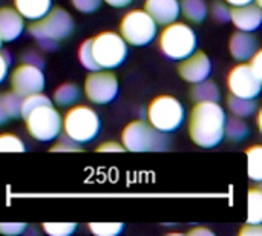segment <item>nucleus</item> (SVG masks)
<instances>
[{"mask_svg": "<svg viewBox=\"0 0 262 236\" xmlns=\"http://www.w3.org/2000/svg\"><path fill=\"white\" fill-rule=\"evenodd\" d=\"M46 84L45 72L41 68L21 63L11 74V88L20 97H26L29 94L43 92Z\"/></svg>", "mask_w": 262, "mask_h": 236, "instance_id": "nucleus-12", "label": "nucleus"}, {"mask_svg": "<svg viewBox=\"0 0 262 236\" xmlns=\"http://www.w3.org/2000/svg\"><path fill=\"white\" fill-rule=\"evenodd\" d=\"M71 3L78 12L91 14V12H95L100 8L101 0H71Z\"/></svg>", "mask_w": 262, "mask_h": 236, "instance_id": "nucleus-32", "label": "nucleus"}, {"mask_svg": "<svg viewBox=\"0 0 262 236\" xmlns=\"http://www.w3.org/2000/svg\"><path fill=\"white\" fill-rule=\"evenodd\" d=\"M262 229L261 224H246L241 230L239 236H261Z\"/></svg>", "mask_w": 262, "mask_h": 236, "instance_id": "nucleus-39", "label": "nucleus"}, {"mask_svg": "<svg viewBox=\"0 0 262 236\" xmlns=\"http://www.w3.org/2000/svg\"><path fill=\"white\" fill-rule=\"evenodd\" d=\"M227 106H229V111L235 117H239V118H249L255 115L258 111V104L255 98H243V97H236L232 94L227 98Z\"/></svg>", "mask_w": 262, "mask_h": 236, "instance_id": "nucleus-23", "label": "nucleus"}, {"mask_svg": "<svg viewBox=\"0 0 262 236\" xmlns=\"http://www.w3.org/2000/svg\"><path fill=\"white\" fill-rule=\"evenodd\" d=\"M144 11L155 20L157 25H169L181 15L180 0H146Z\"/></svg>", "mask_w": 262, "mask_h": 236, "instance_id": "nucleus-15", "label": "nucleus"}, {"mask_svg": "<svg viewBox=\"0 0 262 236\" xmlns=\"http://www.w3.org/2000/svg\"><path fill=\"white\" fill-rule=\"evenodd\" d=\"M158 45L163 52L170 60L181 61L196 51L198 38L195 31L183 22H172L164 25L158 37Z\"/></svg>", "mask_w": 262, "mask_h": 236, "instance_id": "nucleus-4", "label": "nucleus"}, {"mask_svg": "<svg viewBox=\"0 0 262 236\" xmlns=\"http://www.w3.org/2000/svg\"><path fill=\"white\" fill-rule=\"evenodd\" d=\"M78 61L81 63V66L84 69H88L89 72L92 71H98V65L94 58V54H92V48H91V38H86L80 48H78Z\"/></svg>", "mask_w": 262, "mask_h": 236, "instance_id": "nucleus-28", "label": "nucleus"}, {"mask_svg": "<svg viewBox=\"0 0 262 236\" xmlns=\"http://www.w3.org/2000/svg\"><path fill=\"white\" fill-rule=\"evenodd\" d=\"M226 111L218 101H198L189 118V135L203 149H213L224 140Z\"/></svg>", "mask_w": 262, "mask_h": 236, "instance_id": "nucleus-1", "label": "nucleus"}, {"mask_svg": "<svg viewBox=\"0 0 262 236\" xmlns=\"http://www.w3.org/2000/svg\"><path fill=\"white\" fill-rule=\"evenodd\" d=\"M25 31V18L14 8H0V38L2 41H14Z\"/></svg>", "mask_w": 262, "mask_h": 236, "instance_id": "nucleus-17", "label": "nucleus"}, {"mask_svg": "<svg viewBox=\"0 0 262 236\" xmlns=\"http://www.w3.org/2000/svg\"><path fill=\"white\" fill-rule=\"evenodd\" d=\"M41 229L49 236H69L77 230L75 223H43Z\"/></svg>", "mask_w": 262, "mask_h": 236, "instance_id": "nucleus-30", "label": "nucleus"}, {"mask_svg": "<svg viewBox=\"0 0 262 236\" xmlns=\"http://www.w3.org/2000/svg\"><path fill=\"white\" fill-rule=\"evenodd\" d=\"M189 236H215V233L206 227H195L189 232Z\"/></svg>", "mask_w": 262, "mask_h": 236, "instance_id": "nucleus-40", "label": "nucleus"}, {"mask_svg": "<svg viewBox=\"0 0 262 236\" xmlns=\"http://www.w3.org/2000/svg\"><path fill=\"white\" fill-rule=\"evenodd\" d=\"M180 12L192 23H201L209 14L206 0H180Z\"/></svg>", "mask_w": 262, "mask_h": 236, "instance_id": "nucleus-20", "label": "nucleus"}, {"mask_svg": "<svg viewBox=\"0 0 262 236\" xmlns=\"http://www.w3.org/2000/svg\"><path fill=\"white\" fill-rule=\"evenodd\" d=\"M104 3H107L112 8H126L129 6L134 0H103Z\"/></svg>", "mask_w": 262, "mask_h": 236, "instance_id": "nucleus-42", "label": "nucleus"}, {"mask_svg": "<svg viewBox=\"0 0 262 236\" xmlns=\"http://www.w3.org/2000/svg\"><path fill=\"white\" fill-rule=\"evenodd\" d=\"M26 230L25 223H0V235L17 236Z\"/></svg>", "mask_w": 262, "mask_h": 236, "instance_id": "nucleus-33", "label": "nucleus"}, {"mask_svg": "<svg viewBox=\"0 0 262 236\" xmlns=\"http://www.w3.org/2000/svg\"><path fill=\"white\" fill-rule=\"evenodd\" d=\"M101 129L98 112L86 104H74L61 117V131L66 137L78 144L91 143L97 138Z\"/></svg>", "mask_w": 262, "mask_h": 236, "instance_id": "nucleus-3", "label": "nucleus"}, {"mask_svg": "<svg viewBox=\"0 0 262 236\" xmlns=\"http://www.w3.org/2000/svg\"><path fill=\"white\" fill-rule=\"evenodd\" d=\"M230 20L238 31L255 32L262 25V9L256 3L230 8Z\"/></svg>", "mask_w": 262, "mask_h": 236, "instance_id": "nucleus-14", "label": "nucleus"}, {"mask_svg": "<svg viewBox=\"0 0 262 236\" xmlns=\"http://www.w3.org/2000/svg\"><path fill=\"white\" fill-rule=\"evenodd\" d=\"M229 6H244V5H249V3H256L261 6V0H224Z\"/></svg>", "mask_w": 262, "mask_h": 236, "instance_id": "nucleus-41", "label": "nucleus"}, {"mask_svg": "<svg viewBox=\"0 0 262 236\" xmlns=\"http://www.w3.org/2000/svg\"><path fill=\"white\" fill-rule=\"evenodd\" d=\"M21 60H23V63H29V65H34V66H38V68H41L43 69V58L38 55V54H35V52H25L23 54V57H21Z\"/></svg>", "mask_w": 262, "mask_h": 236, "instance_id": "nucleus-38", "label": "nucleus"}, {"mask_svg": "<svg viewBox=\"0 0 262 236\" xmlns=\"http://www.w3.org/2000/svg\"><path fill=\"white\" fill-rule=\"evenodd\" d=\"M94 58L100 69H115L124 63L129 54L127 43L114 31H103L91 38Z\"/></svg>", "mask_w": 262, "mask_h": 236, "instance_id": "nucleus-7", "label": "nucleus"}, {"mask_svg": "<svg viewBox=\"0 0 262 236\" xmlns=\"http://www.w3.org/2000/svg\"><path fill=\"white\" fill-rule=\"evenodd\" d=\"M212 14L215 17V20H218L220 23L230 20V8L227 6L226 2H216L212 8Z\"/></svg>", "mask_w": 262, "mask_h": 236, "instance_id": "nucleus-34", "label": "nucleus"}, {"mask_svg": "<svg viewBox=\"0 0 262 236\" xmlns=\"http://www.w3.org/2000/svg\"><path fill=\"white\" fill-rule=\"evenodd\" d=\"M9 66H11V57L9 54L5 51H0V84L6 80L8 74H9Z\"/></svg>", "mask_w": 262, "mask_h": 236, "instance_id": "nucleus-35", "label": "nucleus"}, {"mask_svg": "<svg viewBox=\"0 0 262 236\" xmlns=\"http://www.w3.org/2000/svg\"><path fill=\"white\" fill-rule=\"evenodd\" d=\"M20 108H21V97L18 94H15L14 91L0 94V126L12 118L20 117Z\"/></svg>", "mask_w": 262, "mask_h": 236, "instance_id": "nucleus-19", "label": "nucleus"}, {"mask_svg": "<svg viewBox=\"0 0 262 236\" xmlns=\"http://www.w3.org/2000/svg\"><path fill=\"white\" fill-rule=\"evenodd\" d=\"M80 88L75 83H63L54 92V103L60 108H71L80 100Z\"/></svg>", "mask_w": 262, "mask_h": 236, "instance_id": "nucleus-24", "label": "nucleus"}, {"mask_svg": "<svg viewBox=\"0 0 262 236\" xmlns=\"http://www.w3.org/2000/svg\"><path fill=\"white\" fill-rule=\"evenodd\" d=\"M250 135V127L244 121V118L239 117H232L226 120L224 126V138H227L232 143H241Z\"/></svg>", "mask_w": 262, "mask_h": 236, "instance_id": "nucleus-22", "label": "nucleus"}, {"mask_svg": "<svg viewBox=\"0 0 262 236\" xmlns=\"http://www.w3.org/2000/svg\"><path fill=\"white\" fill-rule=\"evenodd\" d=\"M57 143L51 147V152H81V144L75 143L74 140H71L69 137H66L63 134V137H57Z\"/></svg>", "mask_w": 262, "mask_h": 236, "instance_id": "nucleus-31", "label": "nucleus"}, {"mask_svg": "<svg viewBox=\"0 0 262 236\" xmlns=\"http://www.w3.org/2000/svg\"><path fill=\"white\" fill-rule=\"evenodd\" d=\"M249 66H250V69L253 71V74H255L256 77L262 78V52L259 49H258V51L252 55V58L249 60Z\"/></svg>", "mask_w": 262, "mask_h": 236, "instance_id": "nucleus-36", "label": "nucleus"}, {"mask_svg": "<svg viewBox=\"0 0 262 236\" xmlns=\"http://www.w3.org/2000/svg\"><path fill=\"white\" fill-rule=\"evenodd\" d=\"M230 55L238 63H246L252 58V55L258 51V41L252 32L236 31L229 41Z\"/></svg>", "mask_w": 262, "mask_h": 236, "instance_id": "nucleus-16", "label": "nucleus"}, {"mask_svg": "<svg viewBox=\"0 0 262 236\" xmlns=\"http://www.w3.org/2000/svg\"><path fill=\"white\" fill-rule=\"evenodd\" d=\"M97 152H126V149L123 147V144L115 143V141H106L101 143L97 147Z\"/></svg>", "mask_w": 262, "mask_h": 236, "instance_id": "nucleus-37", "label": "nucleus"}, {"mask_svg": "<svg viewBox=\"0 0 262 236\" xmlns=\"http://www.w3.org/2000/svg\"><path fill=\"white\" fill-rule=\"evenodd\" d=\"M247 155V174L255 183L262 181V146L255 144L246 151Z\"/></svg>", "mask_w": 262, "mask_h": 236, "instance_id": "nucleus-25", "label": "nucleus"}, {"mask_svg": "<svg viewBox=\"0 0 262 236\" xmlns=\"http://www.w3.org/2000/svg\"><path fill=\"white\" fill-rule=\"evenodd\" d=\"M26 152L23 140L14 134H0V154H21Z\"/></svg>", "mask_w": 262, "mask_h": 236, "instance_id": "nucleus-27", "label": "nucleus"}, {"mask_svg": "<svg viewBox=\"0 0 262 236\" xmlns=\"http://www.w3.org/2000/svg\"><path fill=\"white\" fill-rule=\"evenodd\" d=\"M31 138L40 143H49L61 134V115L54 103L41 104L21 117Z\"/></svg>", "mask_w": 262, "mask_h": 236, "instance_id": "nucleus-8", "label": "nucleus"}, {"mask_svg": "<svg viewBox=\"0 0 262 236\" xmlns=\"http://www.w3.org/2000/svg\"><path fill=\"white\" fill-rule=\"evenodd\" d=\"M118 80L107 69L92 71L84 80V94L94 104H109L118 95Z\"/></svg>", "mask_w": 262, "mask_h": 236, "instance_id": "nucleus-10", "label": "nucleus"}, {"mask_svg": "<svg viewBox=\"0 0 262 236\" xmlns=\"http://www.w3.org/2000/svg\"><path fill=\"white\" fill-rule=\"evenodd\" d=\"M190 97L195 103H198V101H220L221 92H220L218 84L207 78V80H203V81L193 84Z\"/></svg>", "mask_w": 262, "mask_h": 236, "instance_id": "nucleus-21", "label": "nucleus"}, {"mask_svg": "<svg viewBox=\"0 0 262 236\" xmlns=\"http://www.w3.org/2000/svg\"><path fill=\"white\" fill-rule=\"evenodd\" d=\"M147 123L160 132L178 131L186 120L183 103L173 95H158L147 106Z\"/></svg>", "mask_w": 262, "mask_h": 236, "instance_id": "nucleus-6", "label": "nucleus"}, {"mask_svg": "<svg viewBox=\"0 0 262 236\" xmlns=\"http://www.w3.org/2000/svg\"><path fill=\"white\" fill-rule=\"evenodd\" d=\"M2 45H3V41H2V38H0V49H2Z\"/></svg>", "mask_w": 262, "mask_h": 236, "instance_id": "nucleus-43", "label": "nucleus"}, {"mask_svg": "<svg viewBox=\"0 0 262 236\" xmlns=\"http://www.w3.org/2000/svg\"><path fill=\"white\" fill-rule=\"evenodd\" d=\"M121 144L129 152H164L170 141L164 132L157 131L147 121H132L121 132Z\"/></svg>", "mask_w": 262, "mask_h": 236, "instance_id": "nucleus-5", "label": "nucleus"}, {"mask_svg": "<svg viewBox=\"0 0 262 236\" xmlns=\"http://www.w3.org/2000/svg\"><path fill=\"white\" fill-rule=\"evenodd\" d=\"M227 88L232 95L243 98H256L261 94L262 78L256 77L249 65L239 63L227 75Z\"/></svg>", "mask_w": 262, "mask_h": 236, "instance_id": "nucleus-11", "label": "nucleus"}, {"mask_svg": "<svg viewBox=\"0 0 262 236\" xmlns=\"http://www.w3.org/2000/svg\"><path fill=\"white\" fill-rule=\"evenodd\" d=\"M262 223V190L261 187H253L247 195V224Z\"/></svg>", "mask_w": 262, "mask_h": 236, "instance_id": "nucleus-26", "label": "nucleus"}, {"mask_svg": "<svg viewBox=\"0 0 262 236\" xmlns=\"http://www.w3.org/2000/svg\"><path fill=\"white\" fill-rule=\"evenodd\" d=\"M91 233L97 236H117L124 229L123 223H91L89 226Z\"/></svg>", "mask_w": 262, "mask_h": 236, "instance_id": "nucleus-29", "label": "nucleus"}, {"mask_svg": "<svg viewBox=\"0 0 262 236\" xmlns=\"http://www.w3.org/2000/svg\"><path fill=\"white\" fill-rule=\"evenodd\" d=\"M178 74L180 77L187 83H200L203 80H207L212 74V61L209 55L203 51H195L189 57L180 61L178 65Z\"/></svg>", "mask_w": 262, "mask_h": 236, "instance_id": "nucleus-13", "label": "nucleus"}, {"mask_svg": "<svg viewBox=\"0 0 262 236\" xmlns=\"http://www.w3.org/2000/svg\"><path fill=\"white\" fill-rule=\"evenodd\" d=\"M74 26V18L66 9L51 8L45 17L32 22L28 31L43 49L51 51L72 34Z\"/></svg>", "mask_w": 262, "mask_h": 236, "instance_id": "nucleus-2", "label": "nucleus"}, {"mask_svg": "<svg viewBox=\"0 0 262 236\" xmlns=\"http://www.w3.org/2000/svg\"><path fill=\"white\" fill-rule=\"evenodd\" d=\"M158 25L144 9L129 11L120 22V35L127 45L146 46L155 40Z\"/></svg>", "mask_w": 262, "mask_h": 236, "instance_id": "nucleus-9", "label": "nucleus"}, {"mask_svg": "<svg viewBox=\"0 0 262 236\" xmlns=\"http://www.w3.org/2000/svg\"><path fill=\"white\" fill-rule=\"evenodd\" d=\"M54 0H14V9L29 22H35L45 17L51 8Z\"/></svg>", "mask_w": 262, "mask_h": 236, "instance_id": "nucleus-18", "label": "nucleus"}]
</instances>
